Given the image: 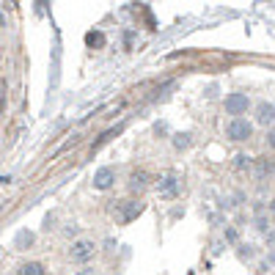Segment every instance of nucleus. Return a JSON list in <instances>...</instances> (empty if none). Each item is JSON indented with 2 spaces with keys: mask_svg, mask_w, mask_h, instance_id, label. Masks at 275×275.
Masks as SVG:
<instances>
[{
  "mask_svg": "<svg viewBox=\"0 0 275 275\" xmlns=\"http://www.w3.org/2000/svg\"><path fill=\"white\" fill-rule=\"evenodd\" d=\"M157 190H160V196L162 198H176L179 193H182V179L176 176V173H162L160 176V182H157Z\"/></svg>",
  "mask_w": 275,
  "mask_h": 275,
  "instance_id": "1",
  "label": "nucleus"
},
{
  "mask_svg": "<svg viewBox=\"0 0 275 275\" xmlns=\"http://www.w3.org/2000/svg\"><path fill=\"white\" fill-rule=\"evenodd\" d=\"M226 135L231 138V141H248V138L253 135V124L248 121V118H231L228 127H226Z\"/></svg>",
  "mask_w": 275,
  "mask_h": 275,
  "instance_id": "2",
  "label": "nucleus"
},
{
  "mask_svg": "<svg viewBox=\"0 0 275 275\" xmlns=\"http://www.w3.org/2000/svg\"><path fill=\"white\" fill-rule=\"evenodd\" d=\"M248 105H251V99H248V94H228L226 97V113L240 118L242 113H248Z\"/></svg>",
  "mask_w": 275,
  "mask_h": 275,
  "instance_id": "3",
  "label": "nucleus"
},
{
  "mask_svg": "<svg viewBox=\"0 0 275 275\" xmlns=\"http://www.w3.org/2000/svg\"><path fill=\"white\" fill-rule=\"evenodd\" d=\"M69 253H72L74 261H88V259H94V253H97V245H94L91 240H77Z\"/></svg>",
  "mask_w": 275,
  "mask_h": 275,
  "instance_id": "4",
  "label": "nucleus"
},
{
  "mask_svg": "<svg viewBox=\"0 0 275 275\" xmlns=\"http://www.w3.org/2000/svg\"><path fill=\"white\" fill-rule=\"evenodd\" d=\"M116 182V171L113 168H99L97 173H94V190H110Z\"/></svg>",
  "mask_w": 275,
  "mask_h": 275,
  "instance_id": "5",
  "label": "nucleus"
},
{
  "mask_svg": "<svg viewBox=\"0 0 275 275\" xmlns=\"http://www.w3.org/2000/svg\"><path fill=\"white\" fill-rule=\"evenodd\" d=\"M118 217H121V223H129V220H135L138 215L143 212V204H138V201H124L121 206H118Z\"/></svg>",
  "mask_w": 275,
  "mask_h": 275,
  "instance_id": "6",
  "label": "nucleus"
},
{
  "mask_svg": "<svg viewBox=\"0 0 275 275\" xmlns=\"http://www.w3.org/2000/svg\"><path fill=\"white\" fill-rule=\"evenodd\" d=\"M256 118H259V124L270 127L272 118H275V108H272V102H261L259 108H256Z\"/></svg>",
  "mask_w": 275,
  "mask_h": 275,
  "instance_id": "7",
  "label": "nucleus"
},
{
  "mask_svg": "<svg viewBox=\"0 0 275 275\" xmlns=\"http://www.w3.org/2000/svg\"><path fill=\"white\" fill-rule=\"evenodd\" d=\"M33 240H36V237H33V231L22 228L20 234L14 237V248H17V251H25V248H30V245H33Z\"/></svg>",
  "mask_w": 275,
  "mask_h": 275,
  "instance_id": "8",
  "label": "nucleus"
},
{
  "mask_svg": "<svg viewBox=\"0 0 275 275\" xmlns=\"http://www.w3.org/2000/svg\"><path fill=\"white\" fill-rule=\"evenodd\" d=\"M20 275H47L44 264H39V261H28V264L20 267Z\"/></svg>",
  "mask_w": 275,
  "mask_h": 275,
  "instance_id": "9",
  "label": "nucleus"
},
{
  "mask_svg": "<svg viewBox=\"0 0 275 275\" xmlns=\"http://www.w3.org/2000/svg\"><path fill=\"white\" fill-rule=\"evenodd\" d=\"M85 44H88V47H105V33H99V30H91V33L85 36Z\"/></svg>",
  "mask_w": 275,
  "mask_h": 275,
  "instance_id": "10",
  "label": "nucleus"
},
{
  "mask_svg": "<svg viewBox=\"0 0 275 275\" xmlns=\"http://www.w3.org/2000/svg\"><path fill=\"white\" fill-rule=\"evenodd\" d=\"M143 187H146V173H132V176H129V190H143Z\"/></svg>",
  "mask_w": 275,
  "mask_h": 275,
  "instance_id": "11",
  "label": "nucleus"
},
{
  "mask_svg": "<svg viewBox=\"0 0 275 275\" xmlns=\"http://www.w3.org/2000/svg\"><path fill=\"white\" fill-rule=\"evenodd\" d=\"M190 135H187V132H179V135H173V146H176V149H187V146H190Z\"/></svg>",
  "mask_w": 275,
  "mask_h": 275,
  "instance_id": "12",
  "label": "nucleus"
},
{
  "mask_svg": "<svg viewBox=\"0 0 275 275\" xmlns=\"http://www.w3.org/2000/svg\"><path fill=\"white\" fill-rule=\"evenodd\" d=\"M251 165V157H245V154H240V157H237V168H248Z\"/></svg>",
  "mask_w": 275,
  "mask_h": 275,
  "instance_id": "13",
  "label": "nucleus"
},
{
  "mask_svg": "<svg viewBox=\"0 0 275 275\" xmlns=\"http://www.w3.org/2000/svg\"><path fill=\"white\" fill-rule=\"evenodd\" d=\"M226 240H231V242L237 240V231H234V228H228V231H226Z\"/></svg>",
  "mask_w": 275,
  "mask_h": 275,
  "instance_id": "14",
  "label": "nucleus"
},
{
  "mask_svg": "<svg viewBox=\"0 0 275 275\" xmlns=\"http://www.w3.org/2000/svg\"><path fill=\"white\" fill-rule=\"evenodd\" d=\"M6 182H9V176H0V185H6Z\"/></svg>",
  "mask_w": 275,
  "mask_h": 275,
  "instance_id": "15",
  "label": "nucleus"
}]
</instances>
